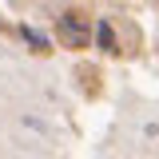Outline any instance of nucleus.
Instances as JSON below:
<instances>
[{
	"label": "nucleus",
	"instance_id": "obj_1",
	"mask_svg": "<svg viewBox=\"0 0 159 159\" xmlns=\"http://www.w3.org/2000/svg\"><path fill=\"white\" fill-rule=\"evenodd\" d=\"M56 32H60V40H64L68 48H88V40H92L84 12H64V16L56 20Z\"/></svg>",
	"mask_w": 159,
	"mask_h": 159
},
{
	"label": "nucleus",
	"instance_id": "obj_2",
	"mask_svg": "<svg viewBox=\"0 0 159 159\" xmlns=\"http://www.w3.org/2000/svg\"><path fill=\"white\" fill-rule=\"evenodd\" d=\"M96 48H99V52H119V48H116V28H111V20H99V24H96Z\"/></svg>",
	"mask_w": 159,
	"mask_h": 159
},
{
	"label": "nucleus",
	"instance_id": "obj_3",
	"mask_svg": "<svg viewBox=\"0 0 159 159\" xmlns=\"http://www.w3.org/2000/svg\"><path fill=\"white\" fill-rule=\"evenodd\" d=\"M20 36H24L28 44H32V52H48V48H52V40L44 36V32H36L32 24H20Z\"/></svg>",
	"mask_w": 159,
	"mask_h": 159
}]
</instances>
